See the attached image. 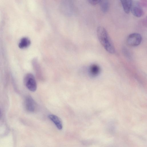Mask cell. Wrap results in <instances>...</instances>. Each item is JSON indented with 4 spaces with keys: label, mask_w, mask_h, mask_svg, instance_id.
I'll return each instance as SVG.
<instances>
[{
    "label": "cell",
    "mask_w": 147,
    "mask_h": 147,
    "mask_svg": "<svg viewBox=\"0 0 147 147\" xmlns=\"http://www.w3.org/2000/svg\"><path fill=\"white\" fill-rule=\"evenodd\" d=\"M97 34L100 42L105 50L110 53H114L115 47L105 28L102 26H98Z\"/></svg>",
    "instance_id": "obj_1"
},
{
    "label": "cell",
    "mask_w": 147,
    "mask_h": 147,
    "mask_svg": "<svg viewBox=\"0 0 147 147\" xmlns=\"http://www.w3.org/2000/svg\"><path fill=\"white\" fill-rule=\"evenodd\" d=\"M24 84L30 91H35L37 89V83L34 75L31 73L27 74L24 78Z\"/></svg>",
    "instance_id": "obj_2"
},
{
    "label": "cell",
    "mask_w": 147,
    "mask_h": 147,
    "mask_svg": "<svg viewBox=\"0 0 147 147\" xmlns=\"http://www.w3.org/2000/svg\"><path fill=\"white\" fill-rule=\"evenodd\" d=\"M142 38L140 34L138 33H133L129 35L127 38V44L131 47H136L141 43Z\"/></svg>",
    "instance_id": "obj_3"
},
{
    "label": "cell",
    "mask_w": 147,
    "mask_h": 147,
    "mask_svg": "<svg viewBox=\"0 0 147 147\" xmlns=\"http://www.w3.org/2000/svg\"><path fill=\"white\" fill-rule=\"evenodd\" d=\"M24 103L25 108L27 111L33 112L35 111L36 107V104L31 96H28L26 97Z\"/></svg>",
    "instance_id": "obj_4"
},
{
    "label": "cell",
    "mask_w": 147,
    "mask_h": 147,
    "mask_svg": "<svg viewBox=\"0 0 147 147\" xmlns=\"http://www.w3.org/2000/svg\"><path fill=\"white\" fill-rule=\"evenodd\" d=\"M134 16L137 17H141L143 13V9L138 2L132 1L131 10Z\"/></svg>",
    "instance_id": "obj_5"
},
{
    "label": "cell",
    "mask_w": 147,
    "mask_h": 147,
    "mask_svg": "<svg viewBox=\"0 0 147 147\" xmlns=\"http://www.w3.org/2000/svg\"><path fill=\"white\" fill-rule=\"evenodd\" d=\"M48 117L58 129L61 130L62 129V122L59 117L54 115L50 114L49 115Z\"/></svg>",
    "instance_id": "obj_6"
},
{
    "label": "cell",
    "mask_w": 147,
    "mask_h": 147,
    "mask_svg": "<svg viewBox=\"0 0 147 147\" xmlns=\"http://www.w3.org/2000/svg\"><path fill=\"white\" fill-rule=\"evenodd\" d=\"M132 1L131 0H121V2L124 11L129 13L131 10Z\"/></svg>",
    "instance_id": "obj_7"
},
{
    "label": "cell",
    "mask_w": 147,
    "mask_h": 147,
    "mask_svg": "<svg viewBox=\"0 0 147 147\" xmlns=\"http://www.w3.org/2000/svg\"><path fill=\"white\" fill-rule=\"evenodd\" d=\"M30 43V40L28 38L24 37L20 40L18 44V47L21 49H24L28 47Z\"/></svg>",
    "instance_id": "obj_8"
},
{
    "label": "cell",
    "mask_w": 147,
    "mask_h": 147,
    "mask_svg": "<svg viewBox=\"0 0 147 147\" xmlns=\"http://www.w3.org/2000/svg\"><path fill=\"white\" fill-rule=\"evenodd\" d=\"M102 11L104 13L107 12L109 8V3L108 1L100 0L99 3Z\"/></svg>",
    "instance_id": "obj_9"
},
{
    "label": "cell",
    "mask_w": 147,
    "mask_h": 147,
    "mask_svg": "<svg viewBox=\"0 0 147 147\" xmlns=\"http://www.w3.org/2000/svg\"><path fill=\"white\" fill-rule=\"evenodd\" d=\"M90 73L93 76H96L99 74L100 68L98 65L93 64L91 66L90 69Z\"/></svg>",
    "instance_id": "obj_10"
},
{
    "label": "cell",
    "mask_w": 147,
    "mask_h": 147,
    "mask_svg": "<svg viewBox=\"0 0 147 147\" xmlns=\"http://www.w3.org/2000/svg\"><path fill=\"white\" fill-rule=\"evenodd\" d=\"M124 54L128 58H131L130 53L128 50L126 48H123V50Z\"/></svg>",
    "instance_id": "obj_11"
},
{
    "label": "cell",
    "mask_w": 147,
    "mask_h": 147,
    "mask_svg": "<svg viewBox=\"0 0 147 147\" xmlns=\"http://www.w3.org/2000/svg\"><path fill=\"white\" fill-rule=\"evenodd\" d=\"M100 0H89L88 1L90 3L93 5H96L99 3Z\"/></svg>",
    "instance_id": "obj_12"
},
{
    "label": "cell",
    "mask_w": 147,
    "mask_h": 147,
    "mask_svg": "<svg viewBox=\"0 0 147 147\" xmlns=\"http://www.w3.org/2000/svg\"><path fill=\"white\" fill-rule=\"evenodd\" d=\"M2 116V113L1 110L0 109V119H1Z\"/></svg>",
    "instance_id": "obj_13"
}]
</instances>
